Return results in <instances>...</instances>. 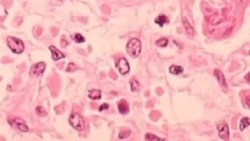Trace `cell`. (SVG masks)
Wrapping results in <instances>:
<instances>
[{
  "instance_id": "obj_16",
  "label": "cell",
  "mask_w": 250,
  "mask_h": 141,
  "mask_svg": "<svg viewBox=\"0 0 250 141\" xmlns=\"http://www.w3.org/2000/svg\"><path fill=\"white\" fill-rule=\"evenodd\" d=\"M249 125H250V118H243L241 119V123H240V129L243 131L245 128L249 126Z\"/></svg>"
},
{
  "instance_id": "obj_14",
  "label": "cell",
  "mask_w": 250,
  "mask_h": 141,
  "mask_svg": "<svg viewBox=\"0 0 250 141\" xmlns=\"http://www.w3.org/2000/svg\"><path fill=\"white\" fill-rule=\"evenodd\" d=\"M130 86H131V91L132 92H138L139 90V83L136 80V78H132L130 80Z\"/></svg>"
},
{
  "instance_id": "obj_2",
  "label": "cell",
  "mask_w": 250,
  "mask_h": 141,
  "mask_svg": "<svg viewBox=\"0 0 250 141\" xmlns=\"http://www.w3.org/2000/svg\"><path fill=\"white\" fill-rule=\"evenodd\" d=\"M7 45L11 51L14 53L20 54L25 49V45L21 39L13 36H9L7 39Z\"/></svg>"
},
{
  "instance_id": "obj_10",
  "label": "cell",
  "mask_w": 250,
  "mask_h": 141,
  "mask_svg": "<svg viewBox=\"0 0 250 141\" xmlns=\"http://www.w3.org/2000/svg\"><path fill=\"white\" fill-rule=\"evenodd\" d=\"M182 25H183L184 28L185 30L186 33H187L189 36H193L194 35V30L193 28V27L190 25L189 21H188L187 20V19L185 17L182 19Z\"/></svg>"
},
{
  "instance_id": "obj_23",
  "label": "cell",
  "mask_w": 250,
  "mask_h": 141,
  "mask_svg": "<svg viewBox=\"0 0 250 141\" xmlns=\"http://www.w3.org/2000/svg\"><path fill=\"white\" fill-rule=\"evenodd\" d=\"M69 45V42L67 41L66 39H65V36L62 37V39H61V46L63 47H67V45Z\"/></svg>"
},
{
  "instance_id": "obj_5",
  "label": "cell",
  "mask_w": 250,
  "mask_h": 141,
  "mask_svg": "<svg viewBox=\"0 0 250 141\" xmlns=\"http://www.w3.org/2000/svg\"><path fill=\"white\" fill-rule=\"evenodd\" d=\"M116 68L122 75L127 74L130 69L128 61L124 58H122L118 61V62L116 63Z\"/></svg>"
},
{
  "instance_id": "obj_24",
  "label": "cell",
  "mask_w": 250,
  "mask_h": 141,
  "mask_svg": "<svg viewBox=\"0 0 250 141\" xmlns=\"http://www.w3.org/2000/svg\"><path fill=\"white\" fill-rule=\"evenodd\" d=\"M109 108V105L108 104H104L102 105H101L100 106V108H99V111L100 112H102L103 110H107V109Z\"/></svg>"
},
{
  "instance_id": "obj_3",
  "label": "cell",
  "mask_w": 250,
  "mask_h": 141,
  "mask_svg": "<svg viewBox=\"0 0 250 141\" xmlns=\"http://www.w3.org/2000/svg\"><path fill=\"white\" fill-rule=\"evenodd\" d=\"M69 124L77 131H82L85 128V120L80 115L77 113H73L69 118Z\"/></svg>"
},
{
  "instance_id": "obj_19",
  "label": "cell",
  "mask_w": 250,
  "mask_h": 141,
  "mask_svg": "<svg viewBox=\"0 0 250 141\" xmlns=\"http://www.w3.org/2000/svg\"><path fill=\"white\" fill-rule=\"evenodd\" d=\"M146 139L147 140H165V139H162L151 134V133H147L146 134Z\"/></svg>"
},
{
  "instance_id": "obj_12",
  "label": "cell",
  "mask_w": 250,
  "mask_h": 141,
  "mask_svg": "<svg viewBox=\"0 0 250 141\" xmlns=\"http://www.w3.org/2000/svg\"><path fill=\"white\" fill-rule=\"evenodd\" d=\"M88 97L92 100H98L100 99L102 95H101V91L99 89H92L89 91Z\"/></svg>"
},
{
  "instance_id": "obj_18",
  "label": "cell",
  "mask_w": 250,
  "mask_h": 141,
  "mask_svg": "<svg viewBox=\"0 0 250 141\" xmlns=\"http://www.w3.org/2000/svg\"><path fill=\"white\" fill-rule=\"evenodd\" d=\"M35 112H36V114L40 117H45L47 115V112H46V110L42 106H38L37 108L35 109Z\"/></svg>"
},
{
  "instance_id": "obj_4",
  "label": "cell",
  "mask_w": 250,
  "mask_h": 141,
  "mask_svg": "<svg viewBox=\"0 0 250 141\" xmlns=\"http://www.w3.org/2000/svg\"><path fill=\"white\" fill-rule=\"evenodd\" d=\"M9 122L12 126L15 127V128L18 129L19 131H21V132H26L29 129L28 126L26 124L25 121L20 118H14L11 120V121H9Z\"/></svg>"
},
{
  "instance_id": "obj_17",
  "label": "cell",
  "mask_w": 250,
  "mask_h": 141,
  "mask_svg": "<svg viewBox=\"0 0 250 141\" xmlns=\"http://www.w3.org/2000/svg\"><path fill=\"white\" fill-rule=\"evenodd\" d=\"M168 42V40L166 38H162V39H158L156 42V45L160 47H165L167 46Z\"/></svg>"
},
{
  "instance_id": "obj_13",
  "label": "cell",
  "mask_w": 250,
  "mask_h": 141,
  "mask_svg": "<svg viewBox=\"0 0 250 141\" xmlns=\"http://www.w3.org/2000/svg\"><path fill=\"white\" fill-rule=\"evenodd\" d=\"M169 72L172 75H179L183 72V68L180 66L172 65L169 67Z\"/></svg>"
},
{
  "instance_id": "obj_25",
  "label": "cell",
  "mask_w": 250,
  "mask_h": 141,
  "mask_svg": "<svg viewBox=\"0 0 250 141\" xmlns=\"http://www.w3.org/2000/svg\"><path fill=\"white\" fill-rule=\"evenodd\" d=\"M245 102H246V104L247 105V106L250 109V95H248L247 98H246Z\"/></svg>"
},
{
  "instance_id": "obj_20",
  "label": "cell",
  "mask_w": 250,
  "mask_h": 141,
  "mask_svg": "<svg viewBox=\"0 0 250 141\" xmlns=\"http://www.w3.org/2000/svg\"><path fill=\"white\" fill-rule=\"evenodd\" d=\"M74 41L77 43H83L85 41V39L80 33H76L74 35Z\"/></svg>"
},
{
  "instance_id": "obj_7",
  "label": "cell",
  "mask_w": 250,
  "mask_h": 141,
  "mask_svg": "<svg viewBox=\"0 0 250 141\" xmlns=\"http://www.w3.org/2000/svg\"><path fill=\"white\" fill-rule=\"evenodd\" d=\"M218 132H219V135L222 140H227L229 139V128H228L227 124L226 123H223L217 126Z\"/></svg>"
},
{
  "instance_id": "obj_11",
  "label": "cell",
  "mask_w": 250,
  "mask_h": 141,
  "mask_svg": "<svg viewBox=\"0 0 250 141\" xmlns=\"http://www.w3.org/2000/svg\"><path fill=\"white\" fill-rule=\"evenodd\" d=\"M118 109L122 114H127L129 112V106L127 103L122 100L118 105Z\"/></svg>"
},
{
  "instance_id": "obj_8",
  "label": "cell",
  "mask_w": 250,
  "mask_h": 141,
  "mask_svg": "<svg viewBox=\"0 0 250 141\" xmlns=\"http://www.w3.org/2000/svg\"><path fill=\"white\" fill-rule=\"evenodd\" d=\"M214 75H215L216 78H217V80H218V81H219L220 85L223 87H226V88H227V82H226L225 77V75H224L223 73H221V71L219 70V69H215V70H214Z\"/></svg>"
},
{
  "instance_id": "obj_26",
  "label": "cell",
  "mask_w": 250,
  "mask_h": 141,
  "mask_svg": "<svg viewBox=\"0 0 250 141\" xmlns=\"http://www.w3.org/2000/svg\"><path fill=\"white\" fill-rule=\"evenodd\" d=\"M58 1H60V2H61V1H63V0H58Z\"/></svg>"
},
{
  "instance_id": "obj_21",
  "label": "cell",
  "mask_w": 250,
  "mask_h": 141,
  "mask_svg": "<svg viewBox=\"0 0 250 141\" xmlns=\"http://www.w3.org/2000/svg\"><path fill=\"white\" fill-rule=\"evenodd\" d=\"M77 68V66L74 63H69L68 67H67L66 71H68V72H74V70H76Z\"/></svg>"
},
{
  "instance_id": "obj_1",
  "label": "cell",
  "mask_w": 250,
  "mask_h": 141,
  "mask_svg": "<svg viewBox=\"0 0 250 141\" xmlns=\"http://www.w3.org/2000/svg\"><path fill=\"white\" fill-rule=\"evenodd\" d=\"M126 49L129 55H130L131 57H138L141 51V43L139 39H136V38L131 39L127 45Z\"/></svg>"
},
{
  "instance_id": "obj_9",
  "label": "cell",
  "mask_w": 250,
  "mask_h": 141,
  "mask_svg": "<svg viewBox=\"0 0 250 141\" xmlns=\"http://www.w3.org/2000/svg\"><path fill=\"white\" fill-rule=\"evenodd\" d=\"M49 48L51 50V55H52V59H54L55 61L60 60V59H63V58L65 57L64 54H63V53H61L59 49H57L56 47H55L54 46H49Z\"/></svg>"
},
{
  "instance_id": "obj_22",
  "label": "cell",
  "mask_w": 250,
  "mask_h": 141,
  "mask_svg": "<svg viewBox=\"0 0 250 141\" xmlns=\"http://www.w3.org/2000/svg\"><path fill=\"white\" fill-rule=\"evenodd\" d=\"M130 131H126V132H122L119 134V138H127V137H128L129 135H130Z\"/></svg>"
},
{
  "instance_id": "obj_6",
  "label": "cell",
  "mask_w": 250,
  "mask_h": 141,
  "mask_svg": "<svg viewBox=\"0 0 250 141\" xmlns=\"http://www.w3.org/2000/svg\"><path fill=\"white\" fill-rule=\"evenodd\" d=\"M45 69H46L45 63L43 62L37 63L33 65V66H32L29 75H30V76H38V75H41L43 72H44Z\"/></svg>"
},
{
  "instance_id": "obj_15",
  "label": "cell",
  "mask_w": 250,
  "mask_h": 141,
  "mask_svg": "<svg viewBox=\"0 0 250 141\" xmlns=\"http://www.w3.org/2000/svg\"><path fill=\"white\" fill-rule=\"evenodd\" d=\"M154 21H155V23L158 24V25H159L160 27H163L164 24L168 22V20L167 17H166L165 15H160L155 20H154Z\"/></svg>"
}]
</instances>
